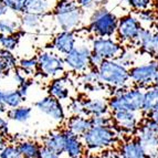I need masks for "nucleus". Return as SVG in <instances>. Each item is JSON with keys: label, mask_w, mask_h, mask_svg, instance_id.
<instances>
[{"label": "nucleus", "mask_w": 158, "mask_h": 158, "mask_svg": "<svg viewBox=\"0 0 158 158\" xmlns=\"http://www.w3.org/2000/svg\"><path fill=\"white\" fill-rule=\"evenodd\" d=\"M8 117L11 121H15L17 123H26L31 118L32 108L29 106H17V107L10 108L8 112Z\"/></svg>", "instance_id": "26"}, {"label": "nucleus", "mask_w": 158, "mask_h": 158, "mask_svg": "<svg viewBox=\"0 0 158 158\" xmlns=\"http://www.w3.org/2000/svg\"><path fill=\"white\" fill-rule=\"evenodd\" d=\"M154 85H156V86H158V75H157V77H156L155 83H154Z\"/></svg>", "instance_id": "51"}, {"label": "nucleus", "mask_w": 158, "mask_h": 158, "mask_svg": "<svg viewBox=\"0 0 158 158\" xmlns=\"http://www.w3.org/2000/svg\"><path fill=\"white\" fill-rule=\"evenodd\" d=\"M34 106L38 111L50 117L52 121L61 123L65 118V112L60 100L53 98L51 95H47L44 98H40L34 103Z\"/></svg>", "instance_id": "11"}, {"label": "nucleus", "mask_w": 158, "mask_h": 158, "mask_svg": "<svg viewBox=\"0 0 158 158\" xmlns=\"http://www.w3.org/2000/svg\"><path fill=\"white\" fill-rule=\"evenodd\" d=\"M7 145V139H6V135L0 133V150L2 149L5 146Z\"/></svg>", "instance_id": "47"}, {"label": "nucleus", "mask_w": 158, "mask_h": 158, "mask_svg": "<svg viewBox=\"0 0 158 158\" xmlns=\"http://www.w3.org/2000/svg\"><path fill=\"white\" fill-rule=\"evenodd\" d=\"M84 11L75 0H58L52 9L56 26L61 31H74L81 27Z\"/></svg>", "instance_id": "1"}, {"label": "nucleus", "mask_w": 158, "mask_h": 158, "mask_svg": "<svg viewBox=\"0 0 158 158\" xmlns=\"http://www.w3.org/2000/svg\"><path fill=\"white\" fill-rule=\"evenodd\" d=\"M146 117H149V118H152V119H154V121L158 122V104L153 108V110H152V111L149 112V114H148Z\"/></svg>", "instance_id": "46"}, {"label": "nucleus", "mask_w": 158, "mask_h": 158, "mask_svg": "<svg viewBox=\"0 0 158 158\" xmlns=\"http://www.w3.org/2000/svg\"><path fill=\"white\" fill-rule=\"evenodd\" d=\"M32 84H33V81L30 79H27L22 84L18 85V90L20 91V93H21L24 98H27V95L29 93V90H30V87L32 86Z\"/></svg>", "instance_id": "42"}, {"label": "nucleus", "mask_w": 158, "mask_h": 158, "mask_svg": "<svg viewBox=\"0 0 158 158\" xmlns=\"http://www.w3.org/2000/svg\"><path fill=\"white\" fill-rule=\"evenodd\" d=\"M18 68L21 69L28 77L35 74L39 71L37 56H29V58L21 59V60L18 62Z\"/></svg>", "instance_id": "31"}, {"label": "nucleus", "mask_w": 158, "mask_h": 158, "mask_svg": "<svg viewBox=\"0 0 158 158\" xmlns=\"http://www.w3.org/2000/svg\"><path fill=\"white\" fill-rule=\"evenodd\" d=\"M75 1L83 11H93L98 6L95 0H75Z\"/></svg>", "instance_id": "40"}, {"label": "nucleus", "mask_w": 158, "mask_h": 158, "mask_svg": "<svg viewBox=\"0 0 158 158\" xmlns=\"http://www.w3.org/2000/svg\"><path fill=\"white\" fill-rule=\"evenodd\" d=\"M136 56H137L136 51L133 48V45H125L123 51L121 52V54L116 58V60L119 61L122 64H124L127 68H131L134 64L135 60H136Z\"/></svg>", "instance_id": "32"}, {"label": "nucleus", "mask_w": 158, "mask_h": 158, "mask_svg": "<svg viewBox=\"0 0 158 158\" xmlns=\"http://www.w3.org/2000/svg\"><path fill=\"white\" fill-rule=\"evenodd\" d=\"M44 146L51 148L54 152L61 154L64 153L65 149V137H64L63 132H52L45 137L44 139Z\"/></svg>", "instance_id": "23"}, {"label": "nucleus", "mask_w": 158, "mask_h": 158, "mask_svg": "<svg viewBox=\"0 0 158 158\" xmlns=\"http://www.w3.org/2000/svg\"><path fill=\"white\" fill-rule=\"evenodd\" d=\"M39 158H61V157L59 153H56L53 149L43 145V147H41V149H40Z\"/></svg>", "instance_id": "41"}, {"label": "nucleus", "mask_w": 158, "mask_h": 158, "mask_svg": "<svg viewBox=\"0 0 158 158\" xmlns=\"http://www.w3.org/2000/svg\"><path fill=\"white\" fill-rule=\"evenodd\" d=\"M69 110H70V112H71L73 115H85V110H84V105H83V101L74 100L73 102L70 104V108H69Z\"/></svg>", "instance_id": "38"}, {"label": "nucleus", "mask_w": 158, "mask_h": 158, "mask_svg": "<svg viewBox=\"0 0 158 158\" xmlns=\"http://www.w3.org/2000/svg\"><path fill=\"white\" fill-rule=\"evenodd\" d=\"M77 43V32L74 31H60L54 35L51 42V49L61 56H65L66 53L73 49Z\"/></svg>", "instance_id": "13"}, {"label": "nucleus", "mask_w": 158, "mask_h": 158, "mask_svg": "<svg viewBox=\"0 0 158 158\" xmlns=\"http://www.w3.org/2000/svg\"><path fill=\"white\" fill-rule=\"evenodd\" d=\"M9 8L7 7L5 2H3V0H0V18H2L5 16H8L9 13Z\"/></svg>", "instance_id": "45"}, {"label": "nucleus", "mask_w": 158, "mask_h": 158, "mask_svg": "<svg viewBox=\"0 0 158 158\" xmlns=\"http://www.w3.org/2000/svg\"><path fill=\"white\" fill-rule=\"evenodd\" d=\"M140 51L143 53H146L148 56H153V58L158 56V30L153 32L148 43Z\"/></svg>", "instance_id": "33"}, {"label": "nucleus", "mask_w": 158, "mask_h": 158, "mask_svg": "<svg viewBox=\"0 0 158 158\" xmlns=\"http://www.w3.org/2000/svg\"><path fill=\"white\" fill-rule=\"evenodd\" d=\"M20 20L16 18L5 16L0 18V34H12L21 32Z\"/></svg>", "instance_id": "27"}, {"label": "nucleus", "mask_w": 158, "mask_h": 158, "mask_svg": "<svg viewBox=\"0 0 158 158\" xmlns=\"http://www.w3.org/2000/svg\"><path fill=\"white\" fill-rule=\"evenodd\" d=\"M144 102V91L142 87H118L115 89L113 96L107 101L111 112L133 111L140 112Z\"/></svg>", "instance_id": "2"}, {"label": "nucleus", "mask_w": 158, "mask_h": 158, "mask_svg": "<svg viewBox=\"0 0 158 158\" xmlns=\"http://www.w3.org/2000/svg\"><path fill=\"white\" fill-rule=\"evenodd\" d=\"M47 15H37V13L31 12H22L20 15V23L21 28L26 31H38L42 28L43 26V19L45 18Z\"/></svg>", "instance_id": "19"}, {"label": "nucleus", "mask_w": 158, "mask_h": 158, "mask_svg": "<svg viewBox=\"0 0 158 158\" xmlns=\"http://www.w3.org/2000/svg\"><path fill=\"white\" fill-rule=\"evenodd\" d=\"M158 75V61L156 59L146 63L137 64L129 68V79L135 86L148 87L154 85Z\"/></svg>", "instance_id": "7"}, {"label": "nucleus", "mask_w": 158, "mask_h": 158, "mask_svg": "<svg viewBox=\"0 0 158 158\" xmlns=\"http://www.w3.org/2000/svg\"><path fill=\"white\" fill-rule=\"evenodd\" d=\"M11 72H12V79H13V81H15V83H17V85L22 84V83L28 79V75L22 71L21 69L18 68V66H17L15 70H12Z\"/></svg>", "instance_id": "39"}, {"label": "nucleus", "mask_w": 158, "mask_h": 158, "mask_svg": "<svg viewBox=\"0 0 158 158\" xmlns=\"http://www.w3.org/2000/svg\"><path fill=\"white\" fill-rule=\"evenodd\" d=\"M70 91V80L65 77H58L53 79L48 86L49 95L60 101L69 98Z\"/></svg>", "instance_id": "16"}, {"label": "nucleus", "mask_w": 158, "mask_h": 158, "mask_svg": "<svg viewBox=\"0 0 158 158\" xmlns=\"http://www.w3.org/2000/svg\"><path fill=\"white\" fill-rule=\"evenodd\" d=\"M0 98L7 107L13 108L20 106L23 103L24 98L18 89L15 90H0Z\"/></svg>", "instance_id": "25"}, {"label": "nucleus", "mask_w": 158, "mask_h": 158, "mask_svg": "<svg viewBox=\"0 0 158 158\" xmlns=\"http://www.w3.org/2000/svg\"><path fill=\"white\" fill-rule=\"evenodd\" d=\"M18 149L22 158H39L41 147L32 140H22L18 144Z\"/></svg>", "instance_id": "28"}, {"label": "nucleus", "mask_w": 158, "mask_h": 158, "mask_svg": "<svg viewBox=\"0 0 158 158\" xmlns=\"http://www.w3.org/2000/svg\"><path fill=\"white\" fill-rule=\"evenodd\" d=\"M58 0H27L24 12L37 13V15H48L52 12V9Z\"/></svg>", "instance_id": "20"}, {"label": "nucleus", "mask_w": 158, "mask_h": 158, "mask_svg": "<svg viewBox=\"0 0 158 158\" xmlns=\"http://www.w3.org/2000/svg\"><path fill=\"white\" fill-rule=\"evenodd\" d=\"M0 158H22L18 146L6 145L0 150Z\"/></svg>", "instance_id": "37"}, {"label": "nucleus", "mask_w": 158, "mask_h": 158, "mask_svg": "<svg viewBox=\"0 0 158 158\" xmlns=\"http://www.w3.org/2000/svg\"><path fill=\"white\" fill-rule=\"evenodd\" d=\"M136 133L137 139L142 144L148 158H158V134L140 124Z\"/></svg>", "instance_id": "14"}, {"label": "nucleus", "mask_w": 158, "mask_h": 158, "mask_svg": "<svg viewBox=\"0 0 158 158\" xmlns=\"http://www.w3.org/2000/svg\"><path fill=\"white\" fill-rule=\"evenodd\" d=\"M6 112H7V106L3 104V102L1 101V98H0V114L6 113Z\"/></svg>", "instance_id": "49"}, {"label": "nucleus", "mask_w": 158, "mask_h": 158, "mask_svg": "<svg viewBox=\"0 0 158 158\" xmlns=\"http://www.w3.org/2000/svg\"><path fill=\"white\" fill-rule=\"evenodd\" d=\"M102 61H103V59L101 58L98 54H96V53H94L92 51V53H91V56H90V65H91V68L98 69V65L102 63Z\"/></svg>", "instance_id": "43"}, {"label": "nucleus", "mask_w": 158, "mask_h": 158, "mask_svg": "<svg viewBox=\"0 0 158 158\" xmlns=\"http://www.w3.org/2000/svg\"><path fill=\"white\" fill-rule=\"evenodd\" d=\"M3 2L7 5L9 10L12 11L13 13L21 15L22 12H24V9H26L27 0H3Z\"/></svg>", "instance_id": "34"}, {"label": "nucleus", "mask_w": 158, "mask_h": 158, "mask_svg": "<svg viewBox=\"0 0 158 158\" xmlns=\"http://www.w3.org/2000/svg\"><path fill=\"white\" fill-rule=\"evenodd\" d=\"M124 2L135 11H140L144 9H148L153 5V0H123Z\"/></svg>", "instance_id": "35"}, {"label": "nucleus", "mask_w": 158, "mask_h": 158, "mask_svg": "<svg viewBox=\"0 0 158 158\" xmlns=\"http://www.w3.org/2000/svg\"><path fill=\"white\" fill-rule=\"evenodd\" d=\"M18 66V60L13 56L12 51L0 49V77L11 72Z\"/></svg>", "instance_id": "22"}, {"label": "nucleus", "mask_w": 158, "mask_h": 158, "mask_svg": "<svg viewBox=\"0 0 158 158\" xmlns=\"http://www.w3.org/2000/svg\"><path fill=\"white\" fill-rule=\"evenodd\" d=\"M90 45L93 52L98 54L103 60L116 59L125 47L113 37H92Z\"/></svg>", "instance_id": "10"}, {"label": "nucleus", "mask_w": 158, "mask_h": 158, "mask_svg": "<svg viewBox=\"0 0 158 158\" xmlns=\"http://www.w3.org/2000/svg\"><path fill=\"white\" fill-rule=\"evenodd\" d=\"M118 18L113 11L104 6H98L92 11L87 31L93 37H114L116 34Z\"/></svg>", "instance_id": "4"}, {"label": "nucleus", "mask_w": 158, "mask_h": 158, "mask_svg": "<svg viewBox=\"0 0 158 158\" xmlns=\"http://www.w3.org/2000/svg\"><path fill=\"white\" fill-rule=\"evenodd\" d=\"M21 32L12 34H0V47L9 51L16 50L20 42Z\"/></svg>", "instance_id": "29"}, {"label": "nucleus", "mask_w": 158, "mask_h": 158, "mask_svg": "<svg viewBox=\"0 0 158 158\" xmlns=\"http://www.w3.org/2000/svg\"><path fill=\"white\" fill-rule=\"evenodd\" d=\"M122 1H123V0H122Z\"/></svg>", "instance_id": "54"}, {"label": "nucleus", "mask_w": 158, "mask_h": 158, "mask_svg": "<svg viewBox=\"0 0 158 158\" xmlns=\"http://www.w3.org/2000/svg\"><path fill=\"white\" fill-rule=\"evenodd\" d=\"M158 104V86L152 85L146 87L144 92V102H143L142 113L145 116L149 114V112Z\"/></svg>", "instance_id": "24"}, {"label": "nucleus", "mask_w": 158, "mask_h": 158, "mask_svg": "<svg viewBox=\"0 0 158 158\" xmlns=\"http://www.w3.org/2000/svg\"><path fill=\"white\" fill-rule=\"evenodd\" d=\"M136 17L144 28H152L157 22V15L150 8L136 11Z\"/></svg>", "instance_id": "30"}, {"label": "nucleus", "mask_w": 158, "mask_h": 158, "mask_svg": "<svg viewBox=\"0 0 158 158\" xmlns=\"http://www.w3.org/2000/svg\"><path fill=\"white\" fill-rule=\"evenodd\" d=\"M111 158H119V157H118V155H117V156H111Z\"/></svg>", "instance_id": "52"}, {"label": "nucleus", "mask_w": 158, "mask_h": 158, "mask_svg": "<svg viewBox=\"0 0 158 158\" xmlns=\"http://www.w3.org/2000/svg\"><path fill=\"white\" fill-rule=\"evenodd\" d=\"M92 53L91 45L79 44L72 49L65 56H63L64 64L71 71L82 73L90 69V56Z\"/></svg>", "instance_id": "9"}, {"label": "nucleus", "mask_w": 158, "mask_h": 158, "mask_svg": "<svg viewBox=\"0 0 158 158\" xmlns=\"http://www.w3.org/2000/svg\"><path fill=\"white\" fill-rule=\"evenodd\" d=\"M84 158H111V156H104V155H87Z\"/></svg>", "instance_id": "48"}, {"label": "nucleus", "mask_w": 158, "mask_h": 158, "mask_svg": "<svg viewBox=\"0 0 158 158\" xmlns=\"http://www.w3.org/2000/svg\"><path fill=\"white\" fill-rule=\"evenodd\" d=\"M84 105L85 115L86 116H98V115H105L108 113L110 108L106 101L102 98H90V100L83 101Z\"/></svg>", "instance_id": "21"}, {"label": "nucleus", "mask_w": 158, "mask_h": 158, "mask_svg": "<svg viewBox=\"0 0 158 158\" xmlns=\"http://www.w3.org/2000/svg\"><path fill=\"white\" fill-rule=\"evenodd\" d=\"M65 137V149L64 153L68 155L69 158H81L84 153V144L80 139L77 135L73 134L70 131H63Z\"/></svg>", "instance_id": "15"}, {"label": "nucleus", "mask_w": 158, "mask_h": 158, "mask_svg": "<svg viewBox=\"0 0 158 158\" xmlns=\"http://www.w3.org/2000/svg\"><path fill=\"white\" fill-rule=\"evenodd\" d=\"M142 29L143 26L136 15H125L118 18L115 37L123 45H134Z\"/></svg>", "instance_id": "6"}, {"label": "nucleus", "mask_w": 158, "mask_h": 158, "mask_svg": "<svg viewBox=\"0 0 158 158\" xmlns=\"http://www.w3.org/2000/svg\"><path fill=\"white\" fill-rule=\"evenodd\" d=\"M98 81L112 89L128 86L129 68L122 64L116 59L103 60L98 68Z\"/></svg>", "instance_id": "3"}, {"label": "nucleus", "mask_w": 158, "mask_h": 158, "mask_svg": "<svg viewBox=\"0 0 158 158\" xmlns=\"http://www.w3.org/2000/svg\"><path fill=\"white\" fill-rule=\"evenodd\" d=\"M154 59H156V60L158 61V56H155V58H154Z\"/></svg>", "instance_id": "53"}, {"label": "nucleus", "mask_w": 158, "mask_h": 158, "mask_svg": "<svg viewBox=\"0 0 158 158\" xmlns=\"http://www.w3.org/2000/svg\"><path fill=\"white\" fill-rule=\"evenodd\" d=\"M91 122L92 126H113L114 122L112 116L107 115H98V116H91Z\"/></svg>", "instance_id": "36"}, {"label": "nucleus", "mask_w": 158, "mask_h": 158, "mask_svg": "<svg viewBox=\"0 0 158 158\" xmlns=\"http://www.w3.org/2000/svg\"><path fill=\"white\" fill-rule=\"evenodd\" d=\"M91 127H92L91 118L85 117V115H73L66 122V129L77 136H82Z\"/></svg>", "instance_id": "18"}, {"label": "nucleus", "mask_w": 158, "mask_h": 158, "mask_svg": "<svg viewBox=\"0 0 158 158\" xmlns=\"http://www.w3.org/2000/svg\"><path fill=\"white\" fill-rule=\"evenodd\" d=\"M81 139L90 150H102L115 144L117 132L113 126H92L82 135Z\"/></svg>", "instance_id": "5"}, {"label": "nucleus", "mask_w": 158, "mask_h": 158, "mask_svg": "<svg viewBox=\"0 0 158 158\" xmlns=\"http://www.w3.org/2000/svg\"><path fill=\"white\" fill-rule=\"evenodd\" d=\"M119 158H148L147 154L143 148L139 140L136 138L128 139L127 142L123 143L119 147L118 152Z\"/></svg>", "instance_id": "17"}, {"label": "nucleus", "mask_w": 158, "mask_h": 158, "mask_svg": "<svg viewBox=\"0 0 158 158\" xmlns=\"http://www.w3.org/2000/svg\"><path fill=\"white\" fill-rule=\"evenodd\" d=\"M0 133L6 135V136L9 134V123L1 115H0Z\"/></svg>", "instance_id": "44"}, {"label": "nucleus", "mask_w": 158, "mask_h": 158, "mask_svg": "<svg viewBox=\"0 0 158 158\" xmlns=\"http://www.w3.org/2000/svg\"><path fill=\"white\" fill-rule=\"evenodd\" d=\"M39 72L47 77H58L64 72L65 64L63 58L53 50L41 51L38 54Z\"/></svg>", "instance_id": "8"}, {"label": "nucleus", "mask_w": 158, "mask_h": 158, "mask_svg": "<svg viewBox=\"0 0 158 158\" xmlns=\"http://www.w3.org/2000/svg\"><path fill=\"white\" fill-rule=\"evenodd\" d=\"M112 118L114 125L122 132L127 134H134L139 127V121L137 117V112L133 111H116L112 112Z\"/></svg>", "instance_id": "12"}, {"label": "nucleus", "mask_w": 158, "mask_h": 158, "mask_svg": "<svg viewBox=\"0 0 158 158\" xmlns=\"http://www.w3.org/2000/svg\"><path fill=\"white\" fill-rule=\"evenodd\" d=\"M96 2H98V6H102V3L104 2V1H106V0H95Z\"/></svg>", "instance_id": "50"}]
</instances>
